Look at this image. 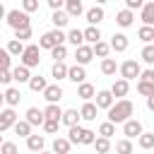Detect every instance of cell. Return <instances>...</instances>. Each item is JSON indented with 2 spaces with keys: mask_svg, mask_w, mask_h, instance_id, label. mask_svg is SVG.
<instances>
[{
  "mask_svg": "<svg viewBox=\"0 0 154 154\" xmlns=\"http://www.w3.org/2000/svg\"><path fill=\"white\" fill-rule=\"evenodd\" d=\"M140 10H142V14H140L142 17V24H154V0L144 2Z\"/></svg>",
  "mask_w": 154,
  "mask_h": 154,
  "instance_id": "ffe728a7",
  "label": "cell"
},
{
  "mask_svg": "<svg viewBox=\"0 0 154 154\" xmlns=\"http://www.w3.org/2000/svg\"><path fill=\"white\" fill-rule=\"evenodd\" d=\"M116 152L130 154V152H132V142H130V137H128V140H120V142H116Z\"/></svg>",
  "mask_w": 154,
  "mask_h": 154,
  "instance_id": "bcb514c9",
  "label": "cell"
},
{
  "mask_svg": "<svg viewBox=\"0 0 154 154\" xmlns=\"http://www.w3.org/2000/svg\"><path fill=\"white\" fill-rule=\"evenodd\" d=\"M51 58H53V60H65V58H67V48H65V43L53 46V48H51Z\"/></svg>",
  "mask_w": 154,
  "mask_h": 154,
  "instance_id": "8d00e7d4",
  "label": "cell"
},
{
  "mask_svg": "<svg viewBox=\"0 0 154 154\" xmlns=\"http://www.w3.org/2000/svg\"><path fill=\"white\" fill-rule=\"evenodd\" d=\"M84 77H87V72H84V65L75 63L72 67H67V79H70V82L79 84V82H84Z\"/></svg>",
  "mask_w": 154,
  "mask_h": 154,
  "instance_id": "9c48e42d",
  "label": "cell"
},
{
  "mask_svg": "<svg viewBox=\"0 0 154 154\" xmlns=\"http://www.w3.org/2000/svg\"><path fill=\"white\" fill-rule=\"evenodd\" d=\"M140 79H149V82H154V70H144V72H140Z\"/></svg>",
  "mask_w": 154,
  "mask_h": 154,
  "instance_id": "db71d44e",
  "label": "cell"
},
{
  "mask_svg": "<svg viewBox=\"0 0 154 154\" xmlns=\"http://www.w3.org/2000/svg\"><path fill=\"white\" fill-rule=\"evenodd\" d=\"M0 152H2V154H14V152H17V144H12V142H2V144H0Z\"/></svg>",
  "mask_w": 154,
  "mask_h": 154,
  "instance_id": "816d5d0a",
  "label": "cell"
},
{
  "mask_svg": "<svg viewBox=\"0 0 154 154\" xmlns=\"http://www.w3.org/2000/svg\"><path fill=\"white\" fill-rule=\"evenodd\" d=\"M137 142L142 149H152L154 147V132H140L137 135Z\"/></svg>",
  "mask_w": 154,
  "mask_h": 154,
  "instance_id": "836d02e7",
  "label": "cell"
},
{
  "mask_svg": "<svg viewBox=\"0 0 154 154\" xmlns=\"http://www.w3.org/2000/svg\"><path fill=\"white\" fill-rule=\"evenodd\" d=\"M26 147H29L31 152H41V149L46 147L43 135H29V137H26Z\"/></svg>",
  "mask_w": 154,
  "mask_h": 154,
  "instance_id": "cb8c5ba5",
  "label": "cell"
},
{
  "mask_svg": "<svg viewBox=\"0 0 154 154\" xmlns=\"http://www.w3.org/2000/svg\"><path fill=\"white\" fill-rule=\"evenodd\" d=\"M137 91H140L142 96L154 94V82H149V79H140V82H137Z\"/></svg>",
  "mask_w": 154,
  "mask_h": 154,
  "instance_id": "ab89813d",
  "label": "cell"
},
{
  "mask_svg": "<svg viewBox=\"0 0 154 154\" xmlns=\"http://www.w3.org/2000/svg\"><path fill=\"white\" fill-rule=\"evenodd\" d=\"M12 82V70L10 67H0V84H10Z\"/></svg>",
  "mask_w": 154,
  "mask_h": 154,
  "instance_id": "681fc988",
  "label": "cell"
},
{
  "mask_svg": "<svg viewBox=\"0 0 154 154\" xmlns=\"http://www.w3.org/2000/svg\"><path fill=\"white\" fill-rule=\"evenodd\" d=\"M140 132H142V123H140V120H135V118L123 120V135H125V137L132 140V137H137Z\"/></svg>",
  "mask_w": 154,
  "mask_h": 154,
  "instance_id": "52a82bcc",
  "label": "cell"
},
{
  "mask_svg": "<svg viewBox=\"0 0 154 154\" xmlns=\"http://www.w3.org/2000/svg\"><path fill=\"white\" fill-rule=\"evenodd\" d=\"M5 14H7V10H5V5H2V0H0V19H5Z\"/></svg>",
  "mask_w": 154,
  "mask_h": 154,
  "instance_id": "6f0895ef",
  "label": "cell"
},
{
  "mask_svg": "<svg viewBox=\"0 0 154 154\" xmlns=\"http://www.w3.org/2000/svg\"><path fill=\"white\" fill-rule=\"evenodd\" d=\"M29 77H31V75H29V67H26V65H17V67L12 70V79L19 82V84H22V82H29Z\"/></svg>",
  "mask_w": 154,
  "mask_h": 154,
  "instance_id": "484cf974",
  "label": "cell"
},
{
  "mask_svg": "<svg viewBox=\"0 0 154 154\" xmlns=\"http://www.w3.org/2000/svg\"><path fill=\"white\" fill-rule=\"evenodd\" d=\"M65 12L70 14V17H79L82 12H84V7H82V0H65Z\"/></svg>",
  "mask_w": 154,
  "mask_h": 154,
  "instance_id": "44dd1931",
  "label": "cell"
},
{
  "mask_svg": "<svg viewBox=\"0 0 154 154\" xmlns=\"http://www.w3.org/2000/svg\"><path fill=\"white\" fill-rule=\"evenodd\" d=\"M137 36H140L144 43H152V41H154V29H152V24H142L140 31H137Z\"/></svg>",
  "mask_w": 154,
  "mask_h": 154,
  "instance_id": "d6a6232c",
  "label": "cell"
},
{
  "mask_svg": "<svg viewBox=\"0 0 154 154\" xmlns=\"http://www.w3.org/2000/svg\"><path fill=\"white\" fill-rule=\"evenodd\" d=\"M0 144H2V135H0Z\"/></svg>",
  "mask_w": 154,
  "mask_h": 154,
  "instance_id": "94428289",
  "label": "cell"
},
{
  "mask_svg": "<svg viewBox=\"0 0 154 154\" xmlns=\"http://www.w3.org/2000/svg\"><path fill=\"white\" fill-rule=\"evenodd\" d=\"M70 147H72V142L65 140V137H55V140H53V152H55V154H67Z\"/></svg>",
  "mask_w": 154,
  "mask_h": 154,
  "instance_id": "83f0119b",
  "label": "cell"
},
{
  "mask_svg": "<svg viewBox=\"0 0 154 154\" xmlns=\"http://www.w3.org/2000/svg\"><path fill=\"white\" fill-rule=\"evenodd\" d=\"M14 135H19V137H29L31 135V123L29 120H14Z\"/></svg>",
  "mask_w": 154,
  "mask_h": 154,
  "instance_id": "4316f807",
  "label": "cell"
},
{
  "mask_svg": "<svg viewBox=\"0 0 154 154\" xmlns=\"http://www.w3.org/2000/svg\"><path fill=\"white\" fill-rule=\"evenodd\" d=\"M5 19H7V24H10L12 29H24V26H31L29 12H24V10H10V12L5 14Z\"/></svg>",
  "mask_w": 154,
  "mask_h": 154,
  "instance_id": "3957f363",
  "label": "cell"
},
{
  "mask_svg": "<svg viewBox=\"0 0 154 154\" xmlns=\"http://www.w3.org/2000/svg\"><path fill=\"white\" fill-rule=\"evenodd\" d=\"M147 108L154 113V94H149V96H147Z\"/></svg>",
  "mask_w": 154,
  "mask_h": 154,
  "instance_id": "9f6ffc18",
  "label": "cell"
},
{
  "mask_svg": "<svg viewBox=\"0 0 154 154\" xmlns=\"http://www.w3.org/2000/svg\"><path fill=\"white\" fill-rule=\"evenodd\" d=\"M140 55H142V60H144L147 65H154V43H147Z\"/></svg>",
  "mask_w": 154,
  "mask_h": 154,
  "instance_id": "7bdbcfd3",
  "label": "cell"
},
{
  "mask_svg": "<svg viewBox=\"0 0 154 154\" xmlns=\"http://www.w3.org/2000/svg\"><path fill=\"white\" fill-rule=\"evenodd\" d=\"M43 99L48 101V103H58L60 99H63V89L58 87V84H46V89H43Z\"/></svg>",
  "mask_w": 154,
  "mask_h": 154,
  "instance_id": "30bf717a",
  "label": "cell"
},
{
  "mask_svg": "<svg viewBox=\"0 0 154 154\" xmlns=\"http://www.w3.org/2000/svg\"><path fill=\"white\" fill-rule=\"evenodd\" d=\"M128 89H130L128 79H125V77H120V79H116V82H113V87H111V94H113V99H116V96H118V99H123V96L128 94Z\"/></svg>",
  "mask_w": 154,
  "mask_h": 154,
  "instance_id": "4fadbf2b",
  "label": "cell"
},
{
  "mask_svg": "<svg viewBox=\"0 0 154 154\" xmlns=\"http://www.w3.org/2000/svg\"><path fill=\"white\" fill-rule=\"evenodd\" d=\"M106 111H108V120H111V123H123V120H128V118L135 113V106H132V101H128V99H118V101L111 103Z\"/></svg>",
  "mask_w": 154,
  "mask_h": 154,
  "instance_id": "6da1fadb",
  "label": "cell"
},
{
  "mask_svg": "<svg viewBox=\"0 0 154 154\" xmlns=\"http://www.w3.org/2000/svg\"><path fill=\"white\" fill-rule=\"evenodd\" d=\"M94 140H96V132H94V130H87V128H82L79 144H94Z\"/></svg>",
  "mask_w": 154,
  "mask_h": 154,
  "instance_id": "ee69618b",
  "label": "cell"
},
{
  "mask_svg": "<svg viewBox=\"0 0 154 154\" xmlns=\"http://www.w3.org/2000/svg\"><path fill=\"white\" fill-rule=\"evenodd\" d=\"M29 89H31V91H43V89H46V77H41V75L29 77Z\"/></svg>",
  "mask_w": 154,
  "mask_h": 154,
  "instance_id": "e575fe53",
  "label": "cell"
},
{
  "mask_svg": "<svg viewBox=\"0 0 154 154\" xmlns=\"http://www.w3.org/2000/svg\"><path fill=\"white\" fill-rule=\"evenodd\" d=\"M67 41L77 48V46H82L84 43V34H82V29H70L67 31Z\"/></svg>",
  "mask_w": 154,
  "mask_h": 154,
  "instance_id": "4dcf8cb0",
  "label": "cell"
},
{
  "mask_svg": "<svg viewBox=\"0 0 154 154\" xmlns=\"http://www.w3.org/2000/svg\"><path fill=\"white\" fill-rule=\"evenodd\" d=\"M67 41V34H63L58 26L53 29V31H46L41 38H38V48H53V46H58V43H65Z\"/></svg>",
  "mask_w": 154,
  "mask_h": 154,
  "instance_id": "7a4b0ae2",
  "label": "cell"
},
{
  "mask_svg": "<svg viewBox=\"0 0 154 154\" xmlns=\"http://www.w3.org/2000/svg\"><path fill=\"white\" fill-rule=\"evenodd\" d=\"M60 123H65L67 128H70V125H75V123H79V111H77V108H67V111H63Z\"/></svg>",
  "mask_w": 154,
  "mask_h": 154,
  "instance_id": "603a6c76",
  "label": "cell"
},
{
  "mask_svg": "<svg viewBox=\"0 0 154 154\" xmlns=\"http://www.w3.org/2000/svg\"><path fill=\"white\" fill-rule=\"evenodd\" d=\"M14 38H19V41H26V38H31V26H24V29H14Z\"/></svg>",
  "mask_w": 154,
  "mask_h": 154,
  "instance_id": "7dc6e473",
  "label": "cell"
},
{
  "mask_svg": "<svg viewBox=\"0 0 154 154\" xmlns=\"http://www.w3.org/2000/svg\"><path fill=\"white\" fill-rule=\"evenodd\" d=\"M41 128H43L48 135H55V132H58V128H60V120H58V118H43Z\"/></svg>",
  "mask_w": 154,
  "mask_h": 154,
  "instance_id": "1f68e13d",
  "label": "cell"
},
{
  "mask_svg": "<svg viewBox=\"0 0 154 154\" xmlns=\"http://www.w3.org/2000/svg\"><path fill=\"white\" fill-rule=\"evenodd\" d=\"M94 147H96V152H101V154H106L108 149H111V137H96L94 140Z\"/></svg>",
  "mask_w": 154,
  "mask_h": 154,
  "instance_id": "f35d334b",
  "label": "cell"
},
{
  "mask_svg": "<svg viewBox=\"0 0 154 154\" xmlns=\"http://www.w3.org/2000/svg\"><path fill=\"white\" fill-rule=\"evenodd\" d=\"M94 96H96V106H99V108H108V106L113 103V94H111V89H101V91H96Z\"/></svg>",
  "mask_w": 154,
  "mask_h": 154,
  "instance_id": "2e32d148",
  "label": "cell"
},
{
  "mask_svg": "<svg viewBox=\"0 0 154 154\" xmlns=\"http://www.w3.org/2000/svg\"><path fill=\"white\" fill-rule=\"evenodd\" d=\"M152 43H154V41H152Z\"/></svg>",
  "mask_w": 154,
  "mask_h": 154,
  "instance_id": "6125c7cd",
  "label": "cell"
},
{
  "mask_svg": "<svg viewBox=\"0 0 154 154\" xmlns=\"http://www.w3.org/2000/svg\"><path fill=\"white\" fill-rule=\"evenodd\" d=\"M2 101H5V96H2V94H0V108H2Z\"/></svg>",
  "mask_w": 154,
  "mask_h": 154,
  "instance_id": "680465c9",
  "label": "cell"
},
{
  "mask_svg": "<svg viewBox=\"0 0 154 154\" xmlns=\"http://www.w3.org/2000/svg\"><path fill=\"white\" fill-rule=\"evenodd\" d=\"M2 96H5V101H7L10 106H17V103H19V99H22L19 89H14V87H10V89H7V91H5Z\"/></svg>",
  "mask_w": 154,
  "mask_h": 154,
  "instance_id": "d590c367",
  "label": "cell"
},
{
  "mask_svg": "<svg viewBox=\"0 0 154 154\" xmlns=\"http://www.w3.org/2000/svg\"><path fill=\"white\" fill-rule=\"evenodd\" d=\"M63 5H65V0H48V7L51 10H60Z\"/></svg>",
  "mask_w": 154,
  "mask_h": 154,
  "instance_id": "11a10c76",
  "label": "cell"
},
{
  "mask_svg": "<svg viewBox=\"0 0 154 154\" xmlns=\"http://www.w3.org/2000/svg\"><path fill=\"white\" fill-rule=\"evenodd\" d=\"M128 46H130V41H128L125 34H113V38H111V51L123 53V51H128Z\"/></svg>",
  "mask_w": 154,
  "mask_h": 154,
  "instance_id": "8fae6325",
  "label": "cell"
},
{
  "mask_svg": "<svg viewBox=\"0 0 154 154\" xmlns=\"http://www.w3.org/2000/svg\"><path fill=\"white\" fill-rule=\"evenodd\" d=\"M84 14H87V22H89V24H101V22H103V17H106V14H103V10H101L99 5H94V7H91V10H87Z\"/></svg>",
  "mask_w": 154,
  "mask_h": 154,
  "instance_id": "e0dca14e",
  "label": "cell"
},
{
  "mask_svg": "<svg viewBox=\"0 0 154 154\" xmlns=\"http://www.w3.org/2000/svg\"><path fill=\"white\" fill-rule=\"evenodd\" d=\"M116 70H118V63H116L113 58H108V55H106V58L101 60V72H103L106 77H113V75H116Z\"/></svg>",
  "mask_w": 154,
  "mask_h": 154,
  "instance_id": "d4e9b609",
  "label": "cell"
},
{
  "mask_svg": "<svg viewBox=\"0 0 154 154\" xmlns=\"http://www.w3.org/2000/svg\"><path fill=\"white\" fill-rule=\"evenodd\" d=\"M12 58H10V51L7 48H0V67H10Z\"/></svg>",
  "mask_w": 154,
  "mask_h": 154,
  "instance_id": "f907efd6",
  "label": "cell"
},
{
  "mask_svg": "<svg viewBox=\"0 0 154 154\" xmlns=\"http://www.w3.org/2000/svg\"><path fill=\"white\" fill-rule=\"evenodd\" d=\"M82 34H84V41H87V43H96V41L101 38V31L96 29V24H89Z\"/></svg>",
  "mask_w": 154,
  "mask_h": 154,
  "instance_id": "f1b7e54d",
  "label": "cell"
},
{
  "mask_svg": "<svg viewBox=\"0 0 154 154\" xmlns=\"http://www.w3.org/2000/svg\"><path fill=\"white\" fill-rule=\"evenodd\" d=\"M144 5V0H125V7L128 10H140Z\"/></svg>",
  "mask_w": 154,
  "mask_h": 154,
  "instance_id": "f5cc1de1",
  "label": "cell"
},
{
  "mask_svg": "<svg viewBox=\"0 0 154 154\" xmlns=\"http://www.w3.org/2000/svg\"><path fill=\"white\" fill-rule=\"evenodd\" d=\"M43 116H46V118H58V120H60V116H63V108H60L58 103H48V106L43 108Z\"/></svg>",
  "mask_w": 154,
  "mask_h": 154,
  "instance_id": "74e56055",
  "label": "cell"
},
{
  "mask_svg": "<svg viewBox=\"0 0 154 154\" xmlns=\"http://www.w3.org/2000/svg\"><path fill=\"white\" fill-rule=\"evenodd\" d=\"M14 120H17V113H14V108L10 106V108H0V132H5V130H10L12 125H14Z\"/></svg>",
  "mask_w": 154,
  "mask_h": 154,
  "instance_id": "8992f818",
  "label": "cell"
},
{
  "mask_svg": "<svg viewBox=\"0 0 154 154\" xmlns=\"http://www.w3.org/2000/svg\"><path fill=\"white\" fill-rule=\"evenodd\" d=\"M91 48H94V55H99V58H106L108 53H111V43H106V41H96V43H91Z\"/></svg>",
  "mask_w": 154,
  "mask_h": 154,
  "instance_id": "f546056e",
  "label": "cell"
},
{
  "mask_svg": "<svg viewBox=\"0 0 154 154\" xmlns=\"http://www.w3.org/2000/svg\"><path fill=\"white\" fill-rule=\"evenodd\" d=\"M132 19H135V14H132V10H120L118 14H116V24L118 26H123V29H128V26H132Z\"/></svg>",
  "mask_w": 154,
  "mask_h": 154,
  "instance_id": "7c38bea8",
  "label": "cell"
},
{
  "mask_svg": "<svg viewBox=\"0 0 154 154\" xmlns=\"http://www.w3.org/2000/svg\"><path fill=\"white\" fill-rule=\"evenodd\" d=\"M22 10L29 12V14L36 12V10H38V0H22Z\"/></svg>",
  "mask_w": 154,
  "mask_h": 154,
  "instance_id": "c3c4849f",
  "label": "cell"
},
{
  "mask_svg": "<svg viewBox=\"0 0 154 154\" xmlns=\"http://www.w3.org/2000/svg\"><path fill=\"white\" fill-rule=\"evenodd\" d=\"M118 70H120V75H123L128 82H130V79H135V77H140V72H142V70H140V63H137V60H132V58H130V60H125Z\"/></svg>",
  "mask_w": 154,
  "mask_h": 154,
  "instance_id": "5b68a950",
  "label": "cell"
},
{
  "mask_svg": "<svg viewBox=\"0 0 154 154\" xmlns=\"http://www.w3.org/2000/svg\"><path fill=\"white\" fill-rule=\"evenodd\" d=\"M19 60H22V65H26V67H38V60H41V58H38V46H36V43L24 46Z\"/></svg>",
  "mask_w": 154,
  "mask_h": 154,
  "instance_id": "277c9868",
  "label": "cell"
},
{
  "mask_svg": "<svg viewBox=\"0 0 154 154\" xmlns=\"http://www.w3.org/2000/svg\"><path fill=\"white\" fill-rule=\"evenodd\" d=\"M91 58H94V48H91V46H84V43H82V46L75 48V60H77L79 65H87Z\"/></svg>",
  "mask_w": 154,
  "mask_h": 154,
  "instance_id": "ba28073f",
  "label": "cell"
},
{
  "mask_svg": "<svg viewBox=\"0 0 154 154\" xmlns=\"http://www.w3.org/2000/svg\"><path fill=\"white\" fill-rule=\"evenodd\" d=\"M51 22L58 26V29H63V26H67V22H70V14L60 7V10H53V17H51Z\"/></svg>",
  "mask_w": 154,
  "mask_h": 154,
  "instance_id": "ac0fdd59",
  "label": "cell"
},
{
  "mask_svg": "<svg viewBox=\"0 0 154 154\" xmlns=\"http://www.w3.org/2000/svg\"><path fill=\"white\" fill-rule=\"evenodd\" d=\"M96 113H99V106L91 101H84V106L79 108V118H84V120H96Z\"/></svg>",
  "mask_w": 154,
  "mask_h": 154,
  "instance_id": "5bb4252c",
  "label": "cell"
},
{
  "mask_svg": "<svg viewBox=\"0 0 154 154\" xmlns=\"http://www.w3.org/2000/svg\"><path fill=\"white\" fill-rule=\"evenodd\" d=\"M94 94H96L94 84H89V82H79V87H77V96H79V99L89 101V99H94Z\"/></svg>",
  "mask_w": 154,
  "mask_h": 154,
  "instance_id": "d6986e66",
  "label": "cell"
},
{
  "mask_svg": "<svg viewBox=\"0 0 154 154\" xmlns=\"http://www.w3.org/2000/svg\"><path fill=\"white\" fill-rule=\"evenodd\" d=\"M43 111L41 108H36V106H31V108H26V120L31 123V125H41L43 123Z\"/></svg>",
  "mask_w": 154,
  "mask_h": 154,
  "instance_id": "7402d4cb",
  "label": "cell"
},
{
  "mask_svg": "<svg viewBox=\"0 0 154 154\" xmlns=\"http://www.w3.org/2000/svg\"><path fill=\"white\" fill-rule=\"evenodd\" d=\"M51 77H55V82L67 79V65H65L63 60H55V63H53V67H51Z\"/></svg>",
  "mask_w": 154,
  "mask_h": 154,
  "instance_id": "9a60e30c",
  "label": "cell"
},
{
  "mask_svg": "<svg viewBox=\"0 0 154 154\" xmlns=\"http://www.w3.org/2000/svg\"><path fill=\"white\" fill-rule=\"evenodd\" d=\"M79 135H82V128H79V123H75V125H70V142L72 144H79Z\"/></svg>",
  "mask_w": 154,
  "mask_h": 154,
  "instance_id": "f6af8a7d",
  "label": "cell"
},
{
  "mask_svg": "<svg viewBox=\"0 0 154 154\" xmlns=\"http://www.w3.org/2000/svg\"><path fill=\"white\" fill-rule=\"evenodd\" d=\"M99 135H103V137H113V135H116V123H111V120L101 123V125H99Z\"/></svg>",
  "mask_w": 154,
  "mask_h": 154,
  "instance_id": "b9f144b4",
  "label": "cell"
},
{
  "mask_svg": "<svg viewBox=\"0 0 154 154\" xmlns=\"http://www.w3.org/2000/svg\"><path fill=\"white\" fill-rule=\"evenodd\" d=\"M7 51H10V55H22V51H24V41L12 38V41L7 43Z\"/></svg>",
  "mask_w": 154,
  "mask_h": 154,
  "instance_id": "60d3db41",
  "label": "cell"
},
{
  "mask_svg": "<svg viewBox=\"0 0 154 154\" xmlns=\"http://www.w3.org/2000/svg\"><path fill=\"white\" fill-rule=\"evenodd\" d=\"M96 2H99V5H103V2H108V0H96Z\"/></svg>",
  "mask_w": 154,
  "mask_h": 154,
  "instance_id": "91938a15",
  "label": "cell"
}]
</instances>
